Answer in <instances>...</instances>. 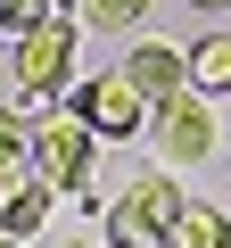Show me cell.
I'll list each match as a JSON object with an SVG mask.
<instances>
[{"label":"cell","mask_w":231,"mask_h":248,"mask_svg":"<svg viewBox=\"0 0 231 248\" xmlns=\"http://www.w3.org/2000/svg\"><path fill=\"white\" fill-rule=\"evenodd\" d=\"M165 248H231V215H223L215 199H182V215H173Z\"/></svg>","instance_id":"obj_7"},{"label":"cell","mask_w":231,"mask_h":248,"mask_svg":"<svg viewBox=\"0 0 231 248\" xmlns=\"http://www.w3.org/2000/svg\"><path fill=\"white\" fill-rule=\"evenodd\" d=\"M157 0H83V33H141Z\"/></svg>","instance_id":"obj_11"},{"label":"cell","mask_w":231,"mask_h":248,"mask_svg":"<svg viewBox=\"0 0 231 248\" xmlns=\"http://www.w3.org/2000/svg\"><path fill=\"white\" fill-rule=\"evenodd\" d=\"M58 9H66V0H0V33L17 42V33H33L42 17H58Z\"/></svg>","instance_id":"obj_13"},{"label":"cell","mask_w":231,"mask_h":248,"mask_svg":"<svg viewBox=\"0 0 231 248\" xmlns=\"http://www.w3.org/2000/svg\"><path fill=\"white\" fill-rule=\"evenodd\" d=\"M107 248H165V232L141 215V199H107Z\"/></svg>","instance_id":"obj_10"},{"label":"cell","mask_w":231,"mask_h":248,"mask_svg":"<svg viewBox=\"0 0 231 248\" xmlns=\"http://www.w3.org/2000/svg\"><path fill=\"white\" fill-rule=\"evenodd\" d=\"M74 116L91 124L99 141H141V133H149V99H141L124 75H91V83L74 91Z\"/></svg>","instance_id":"obj_4"},{"label":"cell","mask_w":231,"mask_h":248,"mask_svg":"<svg viewBox=\"0 0 231 248\" xmlns=\"http://www.w3.org/2000/svg\"><path fill=\"white\" fill-rule=\"evenodd\" d=\"M25 141H33V124H25L17 108H0V182H17V166H25Z\"/></svg>","instance_id":"obj_12"},{"label":"cell","mask_w":231,"mask_h":248,"mask_svg":"<svg viewBox=\"0 0 231 248\" xmlns=\"http://www.w3.org/2000/svg\"><path fill=\"white\" fill-rule=\"evenodd\" d=\"M58 248H107V240H58Z\"/></svg>","instance_id":"obj_14"},{"label":"cell","mask_w":231,"mask_h":248,"mask_svg":"<svg viewBox=\"0 0 231 248\" xmlns=\"http://www.w3.org/2000/svg\"><path fill=\"white\" fill-rule=\"evenodd\" d=\"M141 141L157 149V166H165V174H182V166H206V157L223 149L215 99H206V91H173V99H157V108H149V133H141Z\"/></svg>","instance_id":"obj_2"},{"label":"cell","mask_w":231,"mask_h":248,"mask_svg":"<svg viewBox=\"0 0 231 248\" xmlns=\"http://www.w3.org/2000/svg\"><path fill=\"white\" fill-rule=\"evenodd\" d=\"M190 9H231V0H190Z\"/></svg>","instance_id":"obj_15"},{"label":"cell","mask_w":231,"mask_h":248,"mask_svg":"<svg viewBox=\"0 0 231 248\" xmlns=\"http://www.w3.org/2000/svg\"><path fill=\"white\" fill-rule=\"evenodd\" d=\"M190 91H206V99L231 91V33H198L190 42Z\"/></svg>","instance_id":"obj_9"},{"label":"cell","mask_w":231,"mask_h":248,"mask_svg":"<svg viewBox=\"0 0 231 248\" xmlns=\"http://www.w3.org/2000/svg\"><path fill=\"white\" fill-rule=\"evenodd\" d=\"M50 207H58V190L33 174V182H9V199H0V240H33L42 223H50Z\"/></svg>","instance_id":"obj_6"},{"label":"cell","mask_w":231,"mask_h":248,"mask_svg":"<svg viewBox=\"0 0 231 248\" xmlns=\"http://www.w3.org/2000/svg\"><path fill=\"white\" fill-rule=\"evenodd\" d=\"M124 199H141V215H149L157 232H173V215H182V182H173L165 166H149V174H132V182H124Z\"/></svg>","instance_id":"obj_8"},{"label":"cell","mask_w":231,"mask_h":248,"mask_svg":"<svg viewBox=\"0 0 231 248\" xmlns=\"http://www.w3.org/2000/svg\"><path fill=\"white\" fill-rule=\"evenodd\" d=\"M116 75H124V83H132V91H141V99L157 108V99L190 91V50H173V42H132Z\"/></svg>","instance_id":"obj_5"},{"label":"cell","mask_w":231,"mask_h":248,"mask_svg":"<svg viewBox=\"0 0 231 248\" xmlns=\"http://www.w3.org/2000/svg\"><path fill=\"white\" fill-rule=\"evenodd\" d=\"M0 248H25V240H0Z\"/></svg>","instance_id":"obj_16"},{"label":"cell","mask_w":231,"mask_h":248,"mask_svg":"<svg viewBox=\"0 0 231 248\" xmlns=\"http://www.w3.org/2000/svg\"><path fill=\"white\" fill-rule=\"evenodd\" d=\"M25 166L50 182V190H91V174H99V133L66 108V116H42L33 124V141H25Z\"/></svg>","instance_id":"obj_3"},{"label":"cell","mask_w":231,"mask_h":248,"mask_svg":"<svg viewBox=\"0 0 231 248\" xmlns=\"http://www.w3.org/2000/svg\"><path fill=\"white\" fill-rule=\"evenodd\" d=\"M74 42H83V17H74V9H58V17H42L33 33L9 42V58H17V91H25V116H42V108L66 91V75H74Z\"/></svg>","instance_id":"obj_1"}]
</instances>
